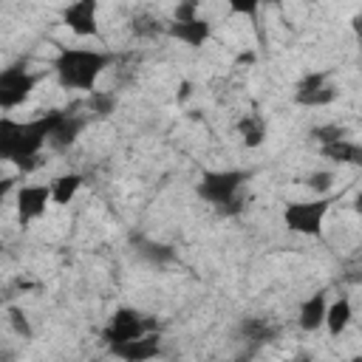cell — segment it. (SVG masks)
<instances>
[{
    "label": "cell",
    "mask_w": 362,
    "mask_h": 362,
    "mask_svg": "<svg viewBox=\"0 0 362 362\" xmlns=\"http://www.w3.org/2000/svg\"><path fill=\"white\" fill-rule=\"evenodd\" d=\"M164 34H170L173 40H181L189 48H201L212 37V23L204 20L201 14L198 17H189V20H173V23H167V31Z\"/></svg>",
    "instance_id": "cell-11"
},
{
    "label": "cell",
    "mask_w": 362,
    "mask_h": 362,
    "mask_svg": "<svg viewBox=\"0 0 362 362\" xmlns=\"http://www.w3.org/2000/svg\"><path fill=\"white\" fill-rule=\"evenodd\" d=\"M37 82H40V76L31 74L23 62L0 68V110H14L23 102H28Z\"/></svg>",
    "instance_id": "cell-5"
},
{
    "label": "cell",
    "mask_w": 362,
    "mask_h": 362,
    "mask_svg": "<svg viewBox=\"0 0 362 362\" xmlns=\"http://www.w3.org/2000/svg\"><path fill=\"white\" fill-rule=\"evenodd\" d=\"M189 17H198V0H184L173 11V20H189Z\"/></svg>",
    "instance_id": "cell-24"
},
{
    "label": "cell",
    "mask_w": 362,
    "mask_h": 362,
    "mask_svg": "<svg viewBox=\"0 0 362 362\" xmlns=\"http://www.w3.org/2000/svg\"><path fill=\"white\" fill-rule=\"evenodd\" d=\"M48 189H51V204L68 206V204L76 198V192L82 189V175H79V173L57 175L54 181H48Z\"/></svg>",
    "instance_id": "cell-15"
},
{
    "label": "cell",
    "mask_w": 362,
    "mask_h": 362,
    "mask_svg": "<svg viewBox=\"0 0 362 362\" xmlns=\"http://www.w3.org/2000/svg\"><path fill=\"white\" fill-rule=\"evenodd\" d=\"M274 334H277V328L263 317H246L240 322V339H246V342H257L260 345V342H269Z\"/></svg>",
    "instance_id": "cell-18"
},
{
    "label": "cell",
    "mask_w": 362,
    "mask_h": 362,
    "mask_svg": "<svg viewBox=\"0 0 362 362\" xmlns=\"http://www.w3.org/2000/svg\"><path fill=\"white\" fill-rule=\"evenodd\" d=\"M113 107H116L113 93H107V90H90L88 93V110H93L96 116H107V113H113Z\"/></svg>",
    "instance_id": "cell-20"
},
{
    "label": "cell",
    "mask_w": 362,
    "mask_h": 362,
    "mask_svg": "<svg viewBox=\"0 0 362 362\" xmlns=\"http://www.w3.org/2000/svg\"><path fill=\"white\" fill-rule=\"evenodd\" d=\"M54 119L57 110H45L34 119L0 116V161H8L23 173L37 170L48 136L54 130Z\"/></svg>",
    "instance_id": "cell-1"
},
{
    "label": "cell",
    "mask_w": 362,
    "mask_h": 362,
    "mask_svg": "<svg viewBox=\"0 0 362 362\" xmlns=\"http://www.w3.org/2000/svg\"><path fill=\"white\" fill-rule=\"evenodd\" d=\"M311 136H314V141H317V144H325V141L345 139V136H348V130H345L342 124H317V127L311 130Z\"/></svg>",
    "instance_id": "cell-22"
},
{
    "label": "cell",
    "mask_w": 362,
    "mask_h": 362,
    "mask_svg": "<svg viewBox=\"0 0 362 362\" xmlns=\"http://www.w3.org/2000/svg\"><path fill=\"white\" fill-rule=\"evenodd\" d=\"M51 204V189L48 184H23L17 189V223L28 226L45 215Z\"/></svg>",
    "instance_id": "cell-8"
},
{
    "label": "cell",
    "mask_w": 362,
    "mask_h": 362,
    "mask_svg": "<svg viewBox=\"0 0 362 362\" xmlns=\"http://www.w3.org/2000/svg\"><path fill=\"white\" fill-rule=\"evenodd\" d=\"M337 96H339L337 85H334V82L328 79V74H322V71L305 74V76L297 82V90H294V102L303 105V107H322V105H331Z\"/></svg>",
    "instance_id": "cell-7"
},
{
    "label": "cell",
    "mask_w": 362,
    "mask_h": 362,
    "mask_svg": "<svg viewBox=\"0 0 362 362\" xmlns=\"http://www.w3.org/2000/svg\"><path fill=\"white\" fill-rule=\"evenodd\" d=\"M243 170H212L204 173L198 181V195L215 206L221 215H238L243 209V184H246Z\"/></svg>",
    "instance_id": "cell-3"
},
{
    "label": "cell",
    "mask_w": 362,
    "mask_h": 362,
    "mask_svg": "<svg viewBox=\"0 0 362 362\" xmlns=\"http://www.w3.org/2000/svg\"><path fill=\"white\" fill-rule=\"evenodd\" d=\"M328 209H331V201L325 195L322 198L314 195L311 201H294V204H286L283 223L297 235H320Z\"/></svg>",
    "instance_id": "cell-4"
},
{
    "label": "cell",
    "mask_w": 362,
    "mask_h": 362,
    "mask_svg": "<svg viewBox=\"0 0 362 362\" xmlns=\"http://www.w3.org/2000/svg\"><path fill=\"white\" fill-rule=\"evenodd\" d=\"M99 0H74L62 11V23L76 37H99Z\"/></svg>",
    "instance_id": "cell-9"
},
{
    "label": "cell",
    "mask_w": 362,
    "mask_h": 362,
    "mask_svg": "<svg viewBox=\"0 0 362 362\" xmlns=\"http://www.w3.org/2000/svg\"><path fill=\"white\" fill-rule=\"evenodd\" d=\"M189 96H192V85H189V82L184 79V82L178 85V102H187Z\"/></svg>",
    "instance_id": "cell-26"
},
{
    "label": "cell",
    "mask_w": 362,
    "mask_h": 362,
    "mask_svg": "<svg viewBox=\"0 0 362 362\" xmlns=\"http://www.w3.org/2000/svg\"><path fill=\"white\" fill-rule=\"evenodd\" d=\"M164 31H167V23H161V17H156L153 11H139L130 20V34L136 40H153Z\"/></svg>",
    "instance_id": "cell-17"
},
{
    "label": "cell",
    "mask_w": 362,
    "mask_h": 362,
    "mask_svg": "<svg viewBox=\"0 0 362 362\" xmlns=\"http://www.w3.org/2000/svg\"><path fill=\"white\" fill-rule=\"evenodd\" d=\"M334 181H337V175H334L331 170H314V173L305 178V187H308L317 198H322V195H328V192H331Z\"/></svg>",
    "instance_id": "cell-19"
},
{
    "label": "cell",
    "mask_w": 362,
    "mask_h": 362,
    "mask_svg": "<svg viewBox=\"0 0 362 362\" xmlns=\"http://www.w3.org/2000/svg\"><path fill=\"white\" fill-rule=\"evenodd\" d=\"M320 153L328 161H334V164H359L362 161V147L356 141H351L348 136L345 139H337V141L320 144Z\"/></svg>",
    "instance_id": "cell-14"
},
{
    "label": "cell",
    "mask_w": 362,
    "mask_h": 362,
    "mask_svg": "<svg viewBox=\"0 0 362 362\" xmlns=\"http://www.w3.org/2000/svg\"><path fill=\"white\" fill-rule=\"evenodd\" d=\"M161 351V337L158 331H147L136 339H127V342H119V345H110V354L119 356V359H127V362H147V359H156Z\"/></svg>",
    "instance_id": "cell-10"
},
{
    "label": "cell",
    "mask_w": 362,
    "mask_h": 362,
    "mask_svg": "<svg viewBox=\"0 0 362 362\" xmlns=\"http://www.w3.org/2000/svg\"><path fill=\"white\" fill-rule=\"evenodd\" d=\"M226 3H229V11H232V14H246V17H255L263 0H226Z\"/></svg>",
    "instance_id": "cell-23"
},
{
    "label": "cell",
    "mask_w": 362,
    "mask_h": 362,
    "mask_svg": "<svg viewBox=\"0 0 362 362\" xmlns=\"http://www.w3.org/2000/svg\"><path fill=\"white\" fill-rule=\"evenodd\" d=\"M238 136L246 147H260L266 141V119L257 113H246L238 119Z\"/></svg>",
    "instance_id": "cell-16"
},
{
    "label": "cell",
    "mask_w": 362,
    "mask_h": 362,
    "mask_svg": "<svg viewBox=\"0 0 362 362\" xmlns=\"http://www.w3.org/2000/svg\"><path fill=\"white\" fill-rule=\"evenodd\" d=\"M325 305H328V294L325 291H314L311 297H305L300 303V311H297V325L305 334L320 331L322 328V320H325Z\"/></svg>",
    "instance_id": "cell-13"
},
{
    "label": "cell",
    "mask_w": 362,
    "mask_h": 362,
    "mask_svg": "<svg viewBox=\"0 0 362 362\" xmlns=\"http://www.w3.org/2000/svg\"><path fill=\"white\" fill-rule=\"evenodd\" d=\"M8 325H11V331L17 334V337H23V339H31L34 337V328H31V322H28V314L23 311V308H17V305H8Z\"/></svg>",
    "instance_id": "cell-21"
},
{
    "label": "cell",
    "mask_w": 362,
    "mask_h": 362,
    "mask_svg": "<svg viewBox=\"0 0 362 362\" xmlns=\"http://www.w3.org/2000/svg\"><path fill=\"white\" fill-rule=\"evenodd\" d=\"M110 62H113V54L99 51V48H59L51 71L59 88L90 93L96 90V82L110 68Z\"/></svg>",
    "instance_id": "cell-2"
},
{
    "label": "cell",
    "mask_w": 362,
    "mask_h": 362,
    "mask_svg": "<svg viewBox=\"0 0 362 362\" xmlns=\"http://www.w3.org/2000/svg\"><path fill=\"white\" fill-rule=\"evenodd\" d=\"M351 322H354V300L348 294H339L337 300H328L325 320H322V328L328 331V337H334V339L342 337Z\"/></svg>",
    "instance_id": "cell-12"
},
{
    "label": "cell",
    "mask_w": 362,
    "mask_h": 362,
    "mask_svg": "<svg viewBox=\"0 0 362 362\" xmlns=\"http://www.w3.org/2000/svg\"><path fill=\"white\" fill-rule=\"evenodd\" d=\"M11 189H14V178H0V206H3V201L8 198Z\"/></svg>",
    "instance_id": "cell-25"
},
{
    "label": "cell",
    "mask_w": 362,
    "mask_h": 362,
    "mask_svg": "<svg viewBox=\"0 0 362 362\" xmlns=\"http://www.w3.org/2000/svg\"><path fill=\"white\" fill-rule=\"evenodd\" d=\"M153 328H156V322H153L150 317H144L141 311H136V308H130V305H122V308H116L113 317L107 320V325H105V331H102V339H105L107 345H119V342L136 339V337H141V334H147V331H153Z\"/></svg>",
    "instance_id": "cell-6"
}]
</instances>
